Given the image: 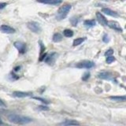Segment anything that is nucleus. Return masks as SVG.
Wrapping results in <instances>:
<instances>
[{
  "instance_id": "f257e3e1",
  "label": "nucleus",
  "mask_w": 126,
  "mask_h": 126,
  "mask_svg": "<svg viewBox=\"0 0 126 126\" xmlns=\"http://www.w3.org/2000/svg\"><path fill=\"white\" fill-rule=\"evenodd\" d=\"M7 118L10 122L17 125H26L32 121V119L30 117L15 114H9L7 116Z\"/></svg>"
},
{
  "instance_id": "f03ea898",
  "label": "nucleus",
  "mask_w": 126,
  "mask_h": 126,
  "mask_svg": "<svg viewBox=\"0 0 126 126\" xmlns=\"http://www.w3.org/2000/svg\"><path fill=\"white\" fill-rule=\"evenodd\" d=\"M71 8H72V6L70 4H65L62 6H61V7L58 9L57 14H56V19L58 20V21L65 19L66 17H67L69 12L70 11Z\"/></svg>"
},
{
  "instance_id": "7ed1b4c3",
  "label": "nucleus",
  "mask_w": 126,
  "mask_h": 126,
  "mask_svg": "<svg viewBox=\"0 0 126 126\" xmlns=\"http://www.w3.org/2000/svg\"><path fill=\"white\" fill-rule=\"evenodd\" d=\"M27 27L28 28L29 30L34 33H39L41 31L40 25H39L38 22H36V21L28 22L27 24Z\"/></svg>"
},
{
  "instance_id": "20e7f679",
  "label": "nucleus",
  "mask_w": 126,
  "mask_h": 126,
  "mask_svg": "<svg viewBox=\"0 0 126 126\" xmlns=\"http://www.w3.org/2000/svg\"><path fill=\"white\" fill-rule=\"evenodd\" d=\"M95 66V63L90 61H84L76 65V67L80 69H91Z\"/></svg>"
},
{
  "instance_id": "39448f33",
  "label": "nucleus",
  "mask_w": 126,
  "mask_h": 126,
  "mask_svg": "<svg viewBox=\"0 0 126 126\" xmlns=\"http://www.w3.org/2000/svg\"><path fill=\"white\" fill-rule=\"evenodd\" d=\"M14 46L18 49V51L21 54H25L26 52V44L25 43L20 42V41H16L14 43Z\"/></svg>"
},
{
  "instance_id": "423d86ee",
  "label": "nucleus",
  "mask_w": 126,
  "mask_h": 126,
  "mask_svg": "<svg viewBox=\"0 0 126 126\" xmlns=\"http://www.w3.org/2000/svg\"><path fill=\"white\" fill-rule=\"evenodd\" d=\"M0 31L2 32L3 33H7V34H13V33L16 32L14 28H12L7 25H2L0 26Z\"/></svg>"
},
{
  "instance_id": "0eeeda50",
  "label": "nucleus",
  "mask_w": 126,
  "mask_h": 126,
  "mask_svg": "<svg viewBox=\"0 0 126 126\" xmlns=\"http://www.w3.org/2000/svg\"><path fill=\"white\" fill-rule=\"evenodd\" d=\"M96 18H97L98 21L101 25H102V26L107 25L108 21L107 20V18H106L105 17L101 14V13H99V12L96 13Z\"/></svg>"
},
{
  "instance_id": "6e6552de",
  "label": "nucleus",
  "mask_w": 126,
  "mask_h": 126,
  "mask_svg": "<svg viewBox=\"0 0 126 126\" xmlns=\"http://www.w3.org/2000/svg\"><path fill=\"white\" fill-rule=\"evenodd\" d=\"M32 95V92H25L19 91H16L13 92V95L18 98H25V97H28V96H31Z\"/></svg>"
},
{
  "instance_id": "1a4fd4ad",
  "label": "nucleus",
  "mask_w": 126,
  "mask_h": 126,
  "mask_svg": "<svg viewBox=\"0 0 126 126\" xmlns=\"http://www.w3.org/2000/svg\"><path fill=\"white\" fill-rule=\"evenodd\" d=\"M37 2L47 5H59L62 2V0H37Z\"/></svg>"
},
{
  "instance_id": "9d476101",
  "label": "nucleus",
  "mask_w": 126,
  "mask_h": 126,
  "mask_svg": "<svg viewBox=\"0 0 126 126\" xmlns=\"http://www.w3.org/2000/svg\"><path fill=\"white\" fill-rule=\"evenodd\" d=\"M107 25H108L110 28H113V29H114V30H116V31L122 32V28L120 27V25H119L118 23L116 22V21H108Z\"/></svg>"
},
{
  "instance_id": "9b49d317",
  "label": "nucleus",
  "mask_w": 126,
  "mask_h": 126,
  "mask_svg": "<svg viewBox=\"0 0 126 126\" xmlns=\"http://www.w3.org/2000/svg\"><path fill=\"white\" fill-rule=\"evenodd\" d=\"M98 77L103 80H111L112 79V74L109 72H101L98 74Z\"/></svg>"
},
{
  "instance_id": "f8f14e48",
  "label": "nucleus",
  "mask_w": 126,
  "mask_h": 126,
  "mask_svg": "<svg viewBox=\"0 0 126 126\" xmlns=\"http://www.w3.org/2000/svg\"><path fill=\"white\" fill-rule=\"evenodd\" d=\"M102 11L105 13L106 14H107L109 16H111V17H114V18H118L119 17V14H117V12H115L114 10H111L109 8H103L102 9Z\"/></svg>"
},
{
  "instance_id": "ddd939ff",
  "label": "nucleus",
  "mask_w": 126,
  "mask_h": 126,
  "mask_svg": "<svg viewBox=\"0 0 126 126\" xmlns=\"http://www.w3.org/2000/svg\"><path fill=\"white\" fill-rule=\"evenodd\" d=\"M56 55H57L56 53H52V54H51V55H49V56L47 55V57H46V59H45V62L48 63V64L52 65L53 63L55 62V58H56L55 56Z\"/></svg>"
},
{
  "instance_id": "4468645a",
  "label": "nucleus",
  "mask_w": 126,
  "mask_h": 126,
  "mask_svg": "<svg viewBox=\"0 0 126 126\" xmlns=\"http://www.w3.org/2000/svg\"><path fill=\"white\" fill-rule=\"evenodd\" d=\"M61 125H65V126H69V125H79L80 123L78 121H75V120H66L65 121L60 123Z\"/></svg>"
},
{
  "instance_id": "2eb2a0df",
  "label": "nucleus",
  "mask_w": 126,
  "mask_h": 126,
  "mask_svg": "<svg viewBox=\"0 0 126 126\" xmlns=\"http://www.w3.org/2000/svg\"><path fill=\"white\" fill-rule=\"evenodd\" d=\"M110 99L114 102H125L126 101V95L125 96H110Z\"/></svg>"
},
{
  "instance_id": "dca6fc26",
  "label": "nucleus",
  "mask_w": 126,
  "mask_h": 126,
  "mask_svg": "<svg viewBox=\"0 0 126 126\" xmlns=\"http://www.w3.org/2000/svg\"><path fill=\"white\" fill-rule=\"evenodd\" d=\"M52 39L54 42L58 43L62 40V36L60 34V33H55V34H54V36H53Z\"/></svg>"
},
{
  "instance_id": "f3484780",
  "label": "nucleus",
  "mask_w": 126,
  "mask_h": 126,
  "mask_svg": "<svg viewBox=\"0 0 126 126\" xmlns=\"http://www.w3.org/2000/svg\"><path fill=\"white\" fill-rule=\"evenodd\" d=\"M85 38L83 37V38H77L73 40V43H72V44H73V46H78L80 44H81L83 42H84L85 40Z\"/></svg>"
},
{
  "instance_id": "a211bd4d",
  "label": "nucleus",
  "mask_w": 126,
  "mask_h": 126,
  "mask_svg": "<svg viewBox=\"0 0 126 126\" xmlns=\"http://www.w3.org/2000/svg\"><path fill=\"white\" fill-rule=\"evenodd\" d=\"M63 34L65 36V37H72L73 36V32L70 29H65L64 32H63Z\"/></svg>"
},
{
  "instance_id": "6ab92c4d",
  "label": "nucleus",
  "mask_w": 126,
  "mask_h": 126,
  "mask_svg": "<svg viewBox=\"0 0 126 126\" xmlns=\"http://www.w3.org/2000/svg\"><path fill=\"white\" fill-rule=\"evenodd\" d=\"M84 24L86 26H88V27H92V26L95 25V21H94V20H87V21H84Z\"/></svg>"
},
{
  "instance_id": "aec40b11",
  "label": "nucleus",
  "mask_w": 126,
  "mask_h": 126,
  "mask_svg": "<svg viewBox=\"0 0 126 126\" xmlns=\"http://www.w3.org/2000/svg\"><path fill=\"white\" fill-rule=\"evenodd\" d=\"M78 21L79 20H78V18H77V17H73V18H72L70 19V22H71V24L72 25V26H77Z\"/></svg>"
},
{
  "instance_id": "412c9836",
  "label": "nucleus",
  "mask_w": 126,
  "mask_h": 126,
  "mask_svg": "<svg viewBox=\"0 0 126 126\" xmlns=\"http://www.w3.org/2000/svg\"><path fill=\"white\" fill-rule=\"evenodd\" d=\"M107 63H108V64H110V63L114 62L115 61V58L114 57L113 55H110V56H107Z\"/></svg>"
},
{
  "instance_id": "4be33fe9",
  "label": "nucleus",
  "mask_w": 126,
  "mask_h": 126,
  "mask_svg": "<svg viewBox=\"0 0 126 126\" xmlns=\"http://www.w3.org/2000/svg\"><path fill=\"white\" fill-rule=\"evenodd\" d=\"M32 99H36V100L40 101V102H43V103H45V104H48V103H50V102H48L47 100H46V99H43V98H40V97H32Z\"/></svg>"
},
{
  "instance_id": "5701e85b",
  "label": "nucleus",
  "mask_w": 126,
  "mask_h": 126,
  "mask_svg": "<svg viewBox=\"0 0 126 126\" xmlns=\"http://www.w3.org/2000/svg\"><path fill=\"white\" fill-rule=\"evenodd\" d=\"M89 77H90V72H86V73H84V76L82 77V80L84 81H88Z\"/></svg>"
},
{
  "instance_id": "b1692460",
  "label": "nucleus",
  "mask_w": 126,
  "mask_h": 126,
  "mask_svg": "<svg viewBox=\"0 0 126 126\" xmlns=\"http://www.w3.org/2000/svg\"><path fill=\"white\" fill-rule=\"evenodd\" d=\"M39 46H40V54H42L43 53H44V51H45V47H44V44L42 43V41H39Z\"/></svg>"
},
{
  "instance_id": "393cba45",
  "label": "nucleus",
  "mask_w": 126,
  "mask_h": 126,
  "mask_svg": "<svg viewBox=\"0 0 126 126\" xmlns=\"http://www.w3.org/2000/svg\"><path fill=\"white\" fill-rule=\"evenodd\" d=\"M113 54H114V51L112 49H109L107 51L105 52V56H110L112 55Z\"/></svg>"
},
{
  "instance_id": "a878e982",
  "label": "nucleus",
  "mask_w": 126,
  "mask_h": 126,
  "mask_svg": "<svg viewBox=\"0 0 126 126\" xmlns=\"http://www.w3.org/2000/svg\"><path fill=\"white\" fill-rule=\"evenodd\" d=\"M102 40H103V42H105V43H108L109 40H110V39H109L108 35L106 34V35L103 36V39H102Z\"/></svg>"
},
{
  "instance_id": "bb28decb",
  "label": "nucleus",
  "mask_w": 126,
  "mask_h": 126,
  "mask_svg": "<svg viewBox=\"0 0 126 126\" xmlns=\"http://www.w3.org/2000/svg\"><path fill=\"white\" fill-rule=\"evenodd\" d=\"M38 108L39 109V110H49V108L47 107H44V106H39Z\"/></svg>"
},
{
  "instance_id": "cd10ccee",
  "label": "nucleus",
  "mask_w": 126,
  "mask_h": 126,
  "mask_svg": "<svg viewBox=\"0 0 126 126\" xmlns=\"http://www.w3.org/2000/svg\"><path fill=\"white\" fill-rule=\"evenodd\" d=\"M47 53H45V54H41L40 58H39V60L40 61V62L44 61V58H46V57H47Z\"/></svg>"
},
{
  "instance_id": "c85d7f7f",
  "label": "nucleus",
  "mask_w": 126,
  "mask_h": 126,
  "mask_svg": "<svg viewBox=\"0 0 126 126\" xmlns=\"http://www.w3.org/2000/svg\"><path fill=\"white\" fill-rule=\"evenodd\" d=\"M6 5H7V3H6V2H0V9H4Z\"/></svg>"
},
{
  "instance_id": "c756f323",
  "label": "nucleus",
  "mask_w": 126,
  "mask_h": 126,
  "mask_svg": "<svg viewBox=\"0 0 126 126\" xmlns=\"http://www.w3.org/2000/svg\"><path fill=\"white\" fill-rule=\"evenodd\" d=\"M0 107H2V108H5L6 107V105L4 102H3L2 99H0Z\"/></svg>"
},
{
  "instance_id": "7c9ffc66",
  "label": "nucleus",
  "mask_w": 126,
  "mask_h": 126,
  "mask_svg": "<svg viewBox=\"0 0 126 126\" xmlns=\"http://www.w3.org/2000/svg\"><path fill=\"white\" fill-rule=\"evenodd\" d=\"M19 69H21V66H18V67H16V68H14V71H18L19 70Z\"/></svg>"
},
{
  "instance_id": "2f4dec72",
  "label": "nucleus",
  "mask_w": 126,
  "mask_h": 126,
  "mask_svg": "<svg viewBox=\"0 0 126 126\" xmlns=\"http://www.w3.org/2000/svg\"><path fill=\"white\" fill-rule=\"evenodd\" d=\"M3 123H2V120H1V118H0V125H2Z\"/></svg>"
}]
</instances>
